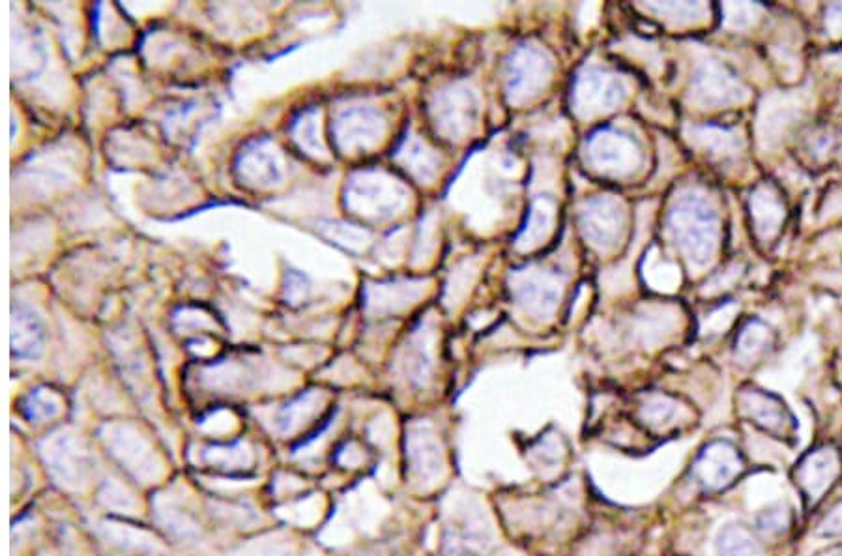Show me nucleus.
Segmentation results:
<instances>
[{
    "instance_id": "f257e3e1",
    "label": "nucleus",
    "mask_w": 842,
    "mask_h": 556,
    "mask_svg": "<svg viewBox=\"0 0 842 556\" xmlns=\"http://www.w3.org/2000/svg\"><path fill=\"white\" fill-rule=\"evenodd\" d=\"M668 235L691 266L712 263L719 250V214L706 195L685 189L674 199L667 217Z\"/></svg>"
},
{
    "instance_id": "f03ea898",
    "label": "nucleus",
    "mask_w": 842,
    "mask_h": 556,
    "mask_svg": "<svg viewBox=\"0 0 842 556\" xmlns=\"http://www.w3.org/2000/svg\"><path fill=\"white\" fill-rule=\"evenodd\" d=\"M40 456L47 472L66 491H85L94 476V457L85 440L70 429H60L41 440Z\"/></svg>"
},
{
    "instance_id": "7ed1b4c3",
    "label": "nucleus",
    "mask_w": 842,
    "mask_h": 556,
    "mask_svg": "<svg viewBox=\"0 0 842 556\" xmlns=\"http://www.w3.org/2000/svg\"><path fill=\"white\" fill-rule=\"evenodd\" d=\"M101 440L107 450L129 475L143 486L161 480L165 475L164 459L154 450L153 442L137 429L126 423H111L101 429Z\"/></svg>"
},
{
    "instance_id": "20e7f679",
    "label": "nucleus",
    "mask_w": 842,
    "mask_h": 556,
    "mask_svg": "<svg viewBox=\"0 0 842 556\" xmlns=\"http://www.w3.org/2000/svg\"><path fill=\"white\" fill-rule=\"evenodd\" d=\"M509 287L525 315L536 321H549L560 308L566 277L552 270L528 266L509 275Z\"/></svg>"
},
{
    "instance_id": "39448f33",
    "label": "nucleus",
    "mask_w": 842,
    "mask_h": 556,
    "mask_svg": "<svg viewBox=\"0 0 842 556\" xmlns=\"http://www.w3.org/2000/svg\"><path fill=\"white\" fill-rule=\"evenodd\" d=\"M478 115L480 96L467 81L451 82L431 101L434 126L450 142H464L474 131Z\"/></svg>"
},
{
    "instance_id": "423d86ee",
    "label": "nucleus",
    "mask_w": 842,
    "mask_h": 556,
    "mask_svg": "<svg viewBox=\"0 0 842 556\" xmlns=\"http://www.w3.org/2000/svg\"><path fill=\"white\" fill-rule=\"evenodd\" d=\"M627 98V82L615 71L586 66L575 79L571 107L579 118H596L615 111Z\"/></svg>"
},
{
    "instance_id": "0eeeda50",
    "label": "nucleus",
    "mask_w": 842,
    "mask_h": 556,
    "mask_svg": "<svg viewBox=\"0 0 842 556\" xmlns=\"http://www.w3.org/2000/svg\"><path fill=\"white\" fill-rule=\"evenodd\" d=\"M552 77V59L545 49L521 46L506 66V96L511 106H522L541 95Z\"/></svg>"
},
{
    "instance_id": "6e6552de",
    "label": "nucleus",
    "mask_w": 842,
    "mask_h": 556,
    "mask_svg": "<svg viewBox=\"0 0 842 556\" xmlns=\"http://www.w3.org/2000/svg\"><path fill=\"white\" fill-rule=\"evenodd\" d=\"M811 107L809 90L770 92L762 100L756 117V137L762 148H775L802 123Z\"/></svg>"
},
{
    "instance_id": "1a4fd4ad",
    "label": "nucleus",
    "mask_w": 842,
    "mask_h": 556,
    "mask_svg": "<svg viewBox=\"0 0 842 556\" xmlns=\"http://www.w3.org/2000/svg\"><path fill=\"white\" fill-rule=\"evenodd\" d=\"M591 169L608 178H629L643 167V148L632 135L618 129H601L586 145Z\"/></svg>"
},
{
    "instance_id": "9d476101",
    "label": "nucleus",
    "mask_w": 842,
    "mask_h": 556,
    "mask_svg": "<svg viewBox=\"0 0 842 556\" xmlns=\"http://www.w3.org/2000/svg\"><path fill=\"white\" fill-rule=\"evenodd\" d=\"M748 88L717 59H704L691 81L689 100L701 109H721L747 101Z\"/></svg>"
},
{
    "instance_id": "9b49d317",
    "label": "nucleus",
    "mask_w": 842,
    "mask_h": 556,
    "mask_svg": "<svg viewBox=\"0 0 842 556\" xmlns=\"http://www.w3.org/2000/svg\"><path fill=\"white\" fill-rule=\"evenodd\" d=\"M580 233L597 252H610L626 233V205L618 197L603 195L582 203L579 211Z\"/></svg>"
},
{
    "instance_id": "f8f14e48",
    "label": "nucleus",
    "mask_w": 842,
    "mask_h": 556,
    "mask_svg": "<svg viewBox=\"0 0 842 556\" xmlns=\"http://www.w3.org/2000/svg\"><path fill=\"white\" fill-rule=\"evenodd\" d=\"M410 476L423 489L437 486L446 472L444 448L429 422H414L407 433Z\"/></svg>"
},
{
    "instance_id": "ddd939ff",
    "label": "nucleus",
    "mask_w": 842,
    "mask_h": 556,
    "mask_svg": "<svg viewBox=\"0 0 842 556\" xmlns=\"http://www.w3.org/2000/svg\"><path fill=\"white\" fill-rule=\"evenodd\" d=\"M492 542L491 523L480 504L474 500L457 504L450 511V523L446 527V550L451 555H467L486 550Z\"/></svg>"
},
{
    "instance_id": "4468645a",
    "label": "nucleus",
    "mask_w": 842,
    "mask_h": 556,
    "mask_svg": "<svg viewBox=\"0 0 842 556\" xmlns=\"http://www.w3.org/2000/svg\"><path fill=\"white\" fill-rule=\"evenodd\" d=\"M154 519L165 533L180 544L199 545L205 538L199 523L195 521V517L189 511H186L184 495L178 492V487L156 495Z\"/></svg>"
},
{
    "instance_id": "2eb2a0df",
    "label": "nucleus",
    "mask_w": 842,
    "mask_h": 556,
    "mask_svg": "<svg viewBox=\"0 0 842 556\" xmlns=\"http://www.w3.org/2000/svg\"><path fill=\"white\" fill-rule=\"evenodd\" d=\"M742 472V457L731 442L719 440L702 451L695 462L696 480L706 489H723Z\"/></svg>"
},
{
    "instance_id": "dca6fc26",
    "label": "nucleus",
    "mask_w": 842,
    "mask_h": 556,
    "mask_svg": "<svg viewBox=\"0 0 842 556\" xmlns=\"http://www.w3.org/2000/svg\"><path fill=\"white\" fill-rule=\"evenodd\" d=\"M743 412L761 428L773 435L789 433L794 428V418L781 399L761 390H743L740 393Z\"/></svg>"
},
{
    "instance_id": "f3484780",
    "label": "nucleus",
    "mask_w": 842,
    "mask_h": 556,
    "mask_svg": "<svg viewBox=\"0 0 842 556\" xmlns=\"http://www.w3.org/2000/svg\"><path fill=\"white\" fill-rule=\"evenodd\" d=\"M684 135L691 147L698 148L702 153L708 154L709 158L719 162L736 159L745 147L742 134L737 129L721 128L714 124L687 126Z\"/></svg>"
},
{
    "instance_id": "a211bd4d",
    "label": "nucleus",
    "mask_w": 842,
    "mask_h": 556,
    "mask_svg": "<svg viewBox=\"0 0 842 556\" xmlns=\"http://www.w3.org/2000/svg\"><path fill=\"white\" fill-rule=\"evenodd\" d=\"M94 530L104 542L126 550V553H137V555L159 556L167 553L161 542L154 534L140 528L129 527L117 521H98L94 525Z\"/></svg>"
},
{
    "instance_id": "6ab92c4d",
    "label": "nucleus",
    "mask_w": 842,
    "mask_h": 556,
    "mask_svg": "<svg viewBox=\"0 0 842 556\" xmlns=\"http://www.w3.org/2000/svg\"><path fill=\"white\" fill-rule=\"evenodd\" d=\"M836 475H839V457L831 448H820L809 453L795 472L797 481L802 484L811 500H819L835 481Z\"/></svg>"
},
{
    "instance_id": "aec40b11",
    "label": "nucleus",
    "mask_w": 842,
    "mask_h": 556,
    "mask_svg": "<svg viewBox=\"0 0 842 556\" xmlns=\"http://www.w3.org/2000/svg\"><path fill=\"white\" fill-rule=\"evenodd\" d=\"M751 217L755 225L756 235L762 242H770L779 235L783 227L786 211H784L783 201L779 199V194L772 186H758L751 194L748 199Z\"/></svg>"
},
{
    "instance_id": "412c9836",
    "label": "nucleus",
    "mask_w": 842,
    "mask_h": 556,
    "mask_svg": "<svg viewBox=\"0 0 842 556\" xmlns=\"http://www.w3.org/2000/svg\"><path fill=\"white\" fill-rule=\"evenodd\" d=\"M362 184H356L354 195H373L369 199L360 201V211L369 216H381V214H392L398 206L404 203V192L399 188L395 181L381 178V176H362Z\"/></svg>"
},
{
    "instance_id": "4be33fe9",
    "label": "nucleus",
    "mask_w": 842,
    "mask_h": 556,
    "mask_svg": "<svg viewBox=\"0 0 842 556\" xmlns=\"http://www.w3.org/2000/svg\"><path fill=\"white\" fill-rule=\"evenodd\" d=\"M679 311L673 305H646L635 319V335L644 345H657L678 329Z\"/></svg>"
},
{
    "instance_id": "5701e85b",
    "label": "nucleus",
    "mask_w": 842,
    "mask_h": 556,
    "mask_svg": "<svg viewBox=\"0 0 842 556\" xmlns=\"http://www.w3.org/2000/svg\"><path fill=\"white\" fill-rule=\"evenodd\" d=\"M556 222V205L550 199L533 201L528 216L527 227L522 228L521 235L517 236L515 247L519 252L528 253L547 244Z\"/></svg>"
},
{
    "instance_id": "b1692460",
    "label": "nucleus",
    "mask_w": 842,
    "mask_h": 556,
    "mask_svg": "<svg viewBox=\"0 0 842 556\" xmlns=\"http://www.w3.org/2000/svg\"><path fill=\"white\" fill-rule=\"evenodd\" d=\"M382 128L384 123L376 113L356 109L340 118V139L346 148L369 147L381 139Z\"/></svg>"
},
{
    "instance_id": "393cba45",
    "label": "nucleus",
    "mask_w": 842,
    "mask_h": 556,
    "mask_svg": "<svg viewBox=\"0 0 842 556\" xmlns=\"http://www.w3.org/2000/svg\"><path fill=\"white\" fill-rule=\"evenodd\" d=\"M715 556H764L762 545L740 523H726L714 539Z\"/></svg>"
},
{
    "instance_id": "a878e982",
    "label": "nucleus",
    "mask_w": 842,
    "mask_h": 556,
    "mask_svg": "<svg viewBox=\"0 0 842 556\" xmlns=\"http://www.w3.org/2000/svg\"><path fill=\"white\" fill-rule=\"evenodd\" d=\"M640 10L654 13L655 18L662 19L668 27H691L706 21L709 8L702 2H652L643 4Z\"/></svg>"
},
{
    "instance_id": "bb28decb",
    "label": "nucleus",
    "mask_w": 842,
    "mask_h": 556,
    "mask_svg": "<svg viewBox=\"0 0 842 556\" xmlns=\"http://www.w3.org/2000/svg\"><path fill=\"white\" fill-rule=\"evenodd\" d=\"M322 398L319 393H307L305 398L287 404L285 409L277 412L272 422V429L277 435H293L298 431L304 423L310 422L311 418L321 410Z\"/></svg>"
},
{
    "instance_id": "cd10ccee",
    "label": "nucleus",
    "mask_w": 842,
    "mask_h": 556,
    "mask_svg": "<svg viewBox=\"0 0 842 556\" xmlns=\"http://www.w3.org/2000/svg\"><path fill=\"white\" fill-rule=\"evenodd\" d=\"M199 461L223 470H247L252 469L255 461L252 446L246 442H236L233 446H216V448H205L199 453Z\"/></svg>"
},
{
    "instance_id": "c85d7f7f",
    "label": "nucleus",
    "mask_w": 842,
    "mask_h": 556,
    "mask_svg": "<svg viewBox=\"0 0 842 556\" xmlns=\"http://www.w3.org/2000/svg\"><path fill=\"white\" fill-rule=\"evenodd\" d=\"M227 556H302L296 539L287 534L270 533L241 545Z\"/></svg>"
},
{
    "instance_id": "c756f323",
    "label": "nucleus",
    "mask_w": 842,
    "mask_h": 556,
    "mask_svg": "<svg viewBox=\"0 0 842 556\" xmlns=\"http://www.w3.org/2000/svg\"><path fill=\"white\" fill-rule=\"evenodd\" d=\"M404 165L414 173L420 181L431 182L440 169V159L434 150L425 145V143L412 139L407 142L403 153H401Z\"/></svg>"
},
{
    "instance_id": "7c9ffc66",
    "label": "nucleus",
    "mask_w": 842,
    "mask_h": 556,
    "mask_svg": "<svg viewBox=\"0 0 842 556\" xmlns=\"http://www.w3.org/2000/svg\"><path fill=\"white\" fill-rule=\"evenodd\" d=\"M773 343L772 329L766 322L751 321L742 330L736 341L737 357L742 360H755L762 352L767 351Z\"/></svg>"
},
{
    "instance_id": "2f4dec72",
    "label": "nucleus",
    "mask_w": 842,
    "mask_h": 556,
    "mask_svg": "<svg viewBox=\"0 0 842 556\" xmlns=\"http://www.w3.org/2000/svg\"><path fill=\"white\" fill-rule=\"evenodd\" d=\"M98 498L107 509L117 511V514H124V516L140 514L139 498L135 497V492L128 486H124L123 481L115 480V478L106 480Z\"/></svg>"
},
{
    "instance_id": "473e14b6",
    "label": "nucleus",
    "mask_w": 842,
    "mask_h": 556,
    "mask_svg": "<svg viewBox=\"0 0 842 556\" xmlns=\"http://www.w3.org/2000/svg\"><path fill=\"white\" fill-rule=\"evenodd\" d=\"M676 416H678V403L662 393H654L646 398L640 409V418L652 428H663L673 422Z\"/></svg>"
},
{
    "instance_id": "72a5a7b5",
    "label": "nucleus",
    "mask_w": 842,
    "mask_h": 556,
    "mask_svg": "<svg viewBox=\"0 0 842 556\" xmlns=\"http://www.w3.org/2000/svg\"><path fill=\"white\" fill-rule=\"evenodd\" d=\"M322 500L313 495V497L305 498V500H298V503L287 504V506H281L277 509V516L283 521L291 523V525H298V527H311L319 521L321 517Z\"/></svg>"
},
{
    "instance_id": "f704fd0d",
    "label": "nucleus",
    "mask_w": 842,
    "mask_h": 556,
    "mask_svg": "<svg viewBox=\"0 0 842 556\" xmlns=\"http://www.w3.org/2000/svg\"><path fill=\"white\" fill-rule=\"evenodd\" d=\"M431 349L428 343H418V345L410 347L407 357L403 358V371L404 377L414 384H423L431 375Z\"/></svg>"
},
{
    "instance_id": "c9c22d12",
    "label": "nucleus",
    "mask_w": 842,
    "mask_h": 556,
    "mask_svg": "<svg viewBox=\"0 0 842 556\" xmlns=\"http://www.w3.org/2000/svg\"><path fill=\"white\" fill-rule=\"evenodd\" d=\"M761 4H747V2H731L723 4V23L726 29L747 30L755 27L761 19Z\"/></svg>"
},
{
    "instance_id": "e433bc0d",
    "label": "nucleus",
    "mask_w": 842,
    "mask_h": 556,
    "mask_svg": "<svg viewBox=\"0 0 842 556\" xmlns=\"http://www.w3.org/2000/svg\"><path fill=\"white\" fill-rule=\"evenodd\" d=\"M212 514L219 517L223 523L241 528L253 527L261 519L257 511L247 504H212Z\"/></svg>"
},
{
    "instance_id": "4c0bfd02",
    "label": "nucleus",
    "mask_w": 842,
    "mask_h": 556,
    "mask_svg": "<svg viewBox=\"0 0 842 556\" xmlns=\"http://www.w3.org/2000/svg\"><path fill=\"white\" fill-rule=\"evenodd\" d=\"M60 410H62L60 399L55 393L47 392V390L36 392L27 403V414H29L30 420H36V422L51 420L55 416L60 414Z\"/></svg>"
},
{
    "instance_id": "58836bf2",
    "label": "nucleus",
    "mask_w": 842,
    "mask_h": 556,
    "mask_svg": "<svg viewBox=\"0 0 842 556\" xmlns=\"http://www.w3.org/2000/svg\"><path fill=\"white\" fill-rule=\"evenodd\" d=\"M478 269L472 261L459 264L453 274H451L450 287H448V304H457L462 299V293H467V289L474 283Z\"/></svg>"
},
{
    "instance_id": "ea45409f",
    "label": "nucleus",
    "mask_w": 842,
    "mask_h": 556,
    "mask_svg": "<svg viewBox=\"0 0 842 556\" xmlns=\"http://www.w3.org/2000/svg\"><path fill=\"white\" fill-rule=\"evenodd\" d=\"M646 280H648L654 289H662V291H673L679 283L678 269L674 264L665 263V261H657V263L646 272Z\"/></svg>"
},
{
    "instance_id": "a19ab883",
    "label": "nucleus",
    "mask_w": 842,
    "mask_h": 556,
    "mask_svg": "<svg viewBox=\"0 0 842 556\" xmlns=\"http://www.w3.org/2000/svg\"><path fill=\"white\" fill-rule=\"evenodd\" d=\"M786 525H789V509L784 508L783 504L767 508L758 517V527L767 534L783 533Z\"/></svg>"
},
{
    "instance_id": "79ce46f5",
    "label": "nucleus",
    "mask_w": 842,
    "mask_h": 556,
    "mask_svg": "<svg viewBox=\"0 0 842 556\" xmlns=\"http://www.w3.org/2000/svg\"><path fill=\"white\" fill-rule=\"evenodd\" d=\"M816 536L822 539L842 538V500L820 521Z\"/></svg>"
},
{
    "instance_id": "37998d69",
    "label": "nucleus",
    "mask_w": 842,
    "mask_h": 556,
    "mask_svg": "<svg viewBox=\"0 0 842 556\" xmlns=\"http://www.w3.org/2000/svg\"><path fill=\"white\" fill-rule=\"evenodd\" d=\"M234 428H236V418L231 412H216L200 423V429L210 435H227L234 431Z\"/></svg>"
},
{
    "instance_id": "c03bdc74",
    "label": "nucleus",
    "mask_w": 842,
    "mask_h": 556,
    "mask_svg": "<svg viewBox=\"0 0 842 556\" xmlns=\"http://www.w3.org/2000/svg\"><path fill=\"white\" fill-rule=\"evenodd\" d=\"M737 308L736 304H726L723 305V308H719V310L714 311L712 315L706 319V329L708 330V334H717V332H723V330L731 324L732 319H734V315H736Z\"/></svg>"
},
{
    "instance_id": "a18cd8bd",
    "label": "nucleus",
    "mask_w": 842,
    "mask_h": 556,
    "mask_svg": "<svg viewBox=\"0 0 842 556\" xmlns=\"http://www.w3.org/2000/svg\"><path fill=\"white\" fill-rule=\"evenodd\" d=\"M740 274H742V266H731V269L725 270L723 274L715 275L714 280L706 285V289H704V293L706 294H715L721 293V291H726V289H731L734 283L737 282V277H740Z\"/></svg>"
},
{
    "instance_id": "49530a36",
    "label": "nucleus",
    "mask_w": 842,
    "mask_h": 556,
    "mask_svg": "<svg viewBox=\"0 0 842 556\" xmlns=\"http://www.w3.org/2000/svg\"><path fill=\"white\" fill-rule=\"evenodd\" d=\"M825 30L830 36H842V2L825 10Z\"/></svg>"
},
{
    "instance_id": "de8ad7c7",
    "label": "nucleus",
    "mask_w": 842,
    "mask_h": 556,
    "mask_svg": "<svg viewBox=\"0 0 842 556\" xmlns=\"http://www.w3.org/2000/svg\"><path fill=\"white\" fill-rule=\"evenodd\" d=\"M298 489H302V481L298 478H294V476L280 475L275 478L274 491L280 497H285L288 492L298 491Z\"/></svg>"
},
{
    "instance_id": "09e8293b",
    "label": "nucleus",
    "mask_w": 842,
    "mask_h": 556,
    "mask_svg": "<svg viewBox=\"0 0 842 556\" xmlns=\"http://www.w3.org/2000/svg\"><path fill=\"white\" fill-rule=\"evenodd\" d=\"M340 462L343 467L354 469V467H358V465H362L363 462L362 450H360L356 445L345 446L340 453Z\"/></svg>"
},
{
    "instance_id": "8fccbe9b",
    "label": "nucleus",
    "mask_w": 842,
    "mask_h": 556,
    "mask_svg": "<svg viewBox=\"0 0 842 556\" xmlns=\"http://www.w3.org/2000/svg\"><path fill=\"white\" fill-rule=\"evenodd\" d=\"M40 556H66V555H53V553H43V555Z\"/></svg>"
},
{
    "instance_id": "3c124183",
    "label": "nucleus",
    "mask_w": 842,
    "mask_h": 556,
    "mask_svg": "<svg viewBox=\"0 0 842 556\" xmlns=\"http://www.w3.org/2000/svg\"><path fill=\"white\" fill-rule=\"evenodd\" d=\"M835 556H842V550H841V553H836V555H835Z\"/></svg>"
}]
</instances>
